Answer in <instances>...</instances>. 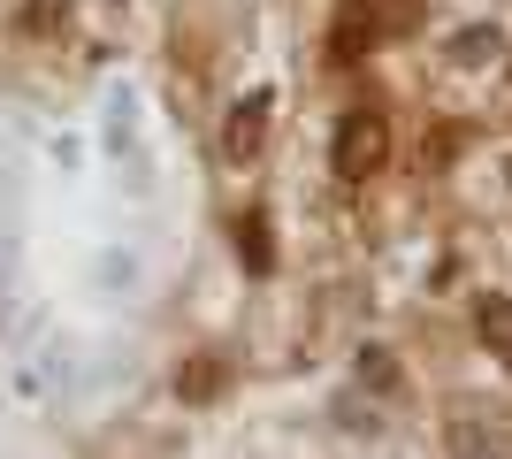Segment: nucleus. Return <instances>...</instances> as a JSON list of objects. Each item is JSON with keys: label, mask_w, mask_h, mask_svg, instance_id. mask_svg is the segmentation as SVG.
I'll return each mask as SVG.
<instances>
[{"label": "nucleus", "mask_w": 512, "mask_h": 459, "mask_svg": "<svg viewBox=\"0 0 512 459\" xmlns=\"http://www.w3.org/2000/svg\"><path fill=\"white\" fill-rule=\"evenodd\" d=\"M398 23H413V0H344L337 31H329V54H337V62H360L367 46L390 39Z\"/></svg>", "instance_id": "obj_1"}, {"label": "nucleus", "mask_w": 512, "mask_h": 459, "mask_svg": "<svg viewBox=\"0 0 512 459\" xmlns=\"http://www.w3.org/2000/svg\"><path fill=\"white\" fill-rule=\"evenodd\" d=\"M390 161V123L375 108H352L337 123V176L344 184H360V176H375Z\"/></svg>", "instance_id": "obj_2"}, {"label": "nucleus", "mask_w": 512, "mask_h": 459, "mask_svg": "<svg viewBox=\"0 0 512 459\" xmlns=\"http://www.w3.org/2000/svg\"><path fill=\"white\" fill-rule=\"evenodd\" d=\"M268 108H276L268 92H245L230 108V123H222V153H230V161H253V153L268 146Z\"/></svg>", "instance_id": "obj_3"}, {"label": "nucleus", "mask_w": 512, "mask_h": 459, "mask_svg": "<svg viewBox=\"0 0 512 459\" xmlns=\"http://www.w3.org/2000/svg\"><path fill=\"white\" fill-rule=\"evenodd\" d=\"M474 329H482V345H490L497 360H505V368H512V299H497V291H482V299H474Z\"/></svg>", "instance_id": "obj_4"}, {"label": "nucleus", "mask_w": 512, "mask_h": 459, "mask_svg": "<svg viewBox=\"0 0 512 459\" xmlns=\"http://www.w3.org/2000/svg\"><path fill=\"white\" fill-rule=\"evenodd\" d=\"M237 253H245V268H253V276H268V268H276V245H268V215H245L237 222Z\"/></svg>", "instance_id": "obj_5"}, {"label": "nucleus", "mask_w": 512, "mask_h": 459, "mask_svg": "<svg viewBox=\"0 0 512 459\" xmlns=\"http://www.w3.org/2000/svg\"><path fill=\"white\" fill-rule=\"evenodd\" d=\"M69 8H77V0H23V31H31V39H54L69 23Z\"/></svg>", "instance_id": "obj_6"}, {"label": "nucleus", "mask_w": 512, "mask_h": 459, "mask_svg": "<svg viewBox=\"0 0 512 459\" xmlns=\"http://www.w3.org/2000/svg\"><path fill=\"white\" fill-rule=\"evenodd\" d=\"M360 383H375V391H398V368L383 360V345H367V352H360Z\"/></svg>", "instance_id": "obj_7"}, {"label": "nucleus", "mask_w": 512, "mask_h": 459, "mask_svg": "<svg viewBox=\"0 0 512 459\" xmlns=\"http://www.w3.org/2000/svg\"><path fill=\"white\" fill-rule=\"evenodd\" d=\"M214 383H222V368H214V360H199V368L176 375V391H184V398H214Z\"/></svg>", "instance_id": "obj_8"}]
</instances>
